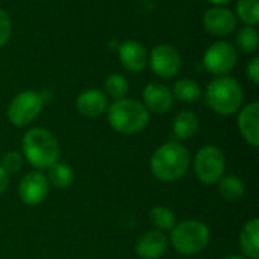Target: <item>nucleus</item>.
<instances>
[{"label":"nucleus","instance_id":"6ab92c4d","mask_svg":"<svg viewBox=\"0 0 259 259\" xmlns=\"http://www.w3.org/2000/svg\"><path fill=\"white\" fill-rule=\"evenodd\" d=\"M47 182L50 187L56 190H67L74 182V171L73 168L65 162H55L52 167L47 168Z\"/></svg>","mask_w":259,"mask_h":259},{"label":"nucleus","instance_id":"7c9ffc66","mask_svg":"<svg viewBox=\"0 0 259 259\" xmlns=\"http://www.w3.org/2000/svg\"><path fill=\"white\" fill-rule=\"evenodd\" d=\"M225 259H247L246 256H243V255H229V256H226Z\"/></svg>","mask_w":259,"mask_h":259},{"label":"nucleus","instance_id":"aec40b11","mask_svg":"<svg viewBox=\"0 0 259 259\" xmlns=\"http://www.w3.org/2000/svg\"><path fill=\"white\" fill-rule=\"evenodd\" d=\"M171 94L182 103H193L202 97V88L196 80L184 77L175 82Z\"/></svg>","mask_w":259,"mask_h":259},{"label":"nucleus","instance_id":"cd10ccee","mask_svg":"<svg viewBox=\"0 0 259 259\" xmlns=\"http://www.w3.org/2000/svg\"><path fill=\"white\" fill-rule=\"evenodd\" d=\"M246 71H247V77L252 80V83L258 85L259 83V58L258 56H255V58L247 64Z\"/></svg>","mask_w":259,"mask_h":259},{"label":"nucleus","instance_id":"412c9836","mask_svg":"<svg viewBox=\"0 0 259 259\" xmlns=\"http://www.w3.org/2000/svg\"><path fill=\"white\" fill-rule=\"evenodd\" d=\"M219 193L220 196L228 200V202H237L240 200L244 193H246V185L244 182L235 176V175H228V176H223L219 182Z\"/></svg>","mask_w":259,"mask_h":259},{"label":"nucleus","instance_id":"2eb2a0df","mask_svg":"<svg viewBox=\"0 0 259 259\" xmlns=\"http://www.w3.org/2000/svg\"><path fill=\"white\" fill-rule=\"evenodd\" d=\"M238 129L244 141L252 147L259 146V103L252 102L238 111Z\"/></svg>","mask_w":259,"mask_h":259},{"label":"nucleus","instance_id":"9d476101","mask_svg":"<svg viewBox=\"0 0 259 259\" xmlns=\"http://www.w3.org/2000/svg\"><path fill=\"white\" fill-rule=\"evenodd\" d=\"M49 191H50V185L47 182V178L39 170L24 175V178L20 181L18 185V196L21 202L27 206L41 205L47 199Z\"/></svg>","mask_w":259,"mask_h":259},{"label":"nucleus","instance_id":"393cba45","mask_svg":"<svg viewBox=\"0 0 259 259\" xmlns=\"http://www.w3.org/2000/svg\"><path fill=\"white\" fill-rule=\"evenodd\" d=\"M258 30L255 26H244L237 33V47L243 53H253L258 49Z\"/></svg>","mask_w":259,"mask_h":259},{"label":"nucleus","instance_id":"dca6fc26","mask_svg":"<svg viewBox=\"0 0 259 259\" xmlns=\"http://www.w3.org/2000/svg\"><path fill=\"white\" fill-rule=\"evenodd\" d=\"M76 109L80 115L87 118H97L103 115L108 109L106 94L96 88L85 90L76 99Z\"/></svg>","mask_w":259,"mask_h":259},{"label":"nucleus","instance_id":"bb28decb","mask_svg":"<svg viewBox=\"0 0 259 259\" xmlns=\"http://www.w3.org/2000/svg\"><path fill=\"white\" fill-rule=\"evenodd\" d=\"M11 32H12V23H11V18L9 15L0 8V47H3L9 36H11Z\"/></svg>","mask_w":259,"mask_h":259},{"label":"nucleus","instance_id":"f3484780","mask_svg":"<svg viewBox=\"0 0 259 259\" xmlns=\"http://www.w3.org/2000/svg\"><path fill=\"white\" fill-rule=\"evenodd\" d=\"M240 249L247 259H259V220L250 219L240 232Z\"/></svg>","mask_w":259,"mask_h":259},{"label":"nucleus","instance_id":"6e6552de","mask_svg":"<svg viewBox=\"0 0 259 259\" xmlns=\"http://www.w3.org/2000/svg\"><path fill=\"white\" fill-rule=\"evenodd\" d=\"M238 61L237 47L229 41H217L203 53V67L214 76H226Z\"/></svg>","mask_w":259,"mask_h":259},{"label":"nucleus","instance_id":"423d86ee","mask_svg":"<svg viewBox=\"0 0 259 259\" xmlns=\"http://www.w3.org/2000/svg\"><path fill=\"white\" fill-rule=\"evenodd\" d=\"M191 162L196 178L205 185H214L225 176L226 156L219 146L206 144L200 147Z\"/></svg>","mask_w":259,"mask_h":259},{"label":"nucleus","instance_id":"a211bd4d","mask_svg":"<svg viewBox=\"0 0 259 259\" xmlns=\"http://www.w3.org/2000/svg\"><path fill=\"white\" fill-rule=\"evenodd\" d=\"M199 117L193 111H181L173 120V134L178 140L185 141L199 132Z\"/></svg>","mask_w":259,"mask_h":259},{"label":"nucleus","instance_id":"9b49d317","mask_svg":"<svg viewBox=\"0 0 259 259\" xmlns=\"http://www.w3.org/2000/svg\"><path fill=\"white\" fill-rule=\"evenodd\" d=\"M203 26L208 33L217 38H225L231 35L237 27V17L234 11L226 6L209 8L203 15Z\"/></svg>","mask_w":259,"mask_h":259},{"label":"nucleus","instance_id":"4be33fe9","mask_svg":"<svg viewBox=\"0 0 259 259\" xmlns=\"http://www.w3.org/2000/svg\"><path fill=\"white\" fill-rule=\"evenodd\" d=\"M150 220H152L153 226L161 232L171 231L176 225V215L173 214V211L162 205L153 206L150 209Z\"/></svg>","mask_w":259,"mask_h":259},{"label":"nucleus","instance_id":"f03ea898","mask_svg":"<svg viewBox=\"0 0 259 259\" xmlns=\"http://www.w3.org/2000/svg\"><path fill=\"white\" fill-rule=\"evenodd\" d=\"M23 158L36 170H47L58 162L61 149L56 137L44 127H32L23 135Z\"/></svg>","mask_w":259,"mask_h":259},{"label":"nucleus","instance_id":"c85d7f7f","mask_svg":"<svg viewBox=\"0 0 259 259\" xmlns=\"http://www.w3.org/2000/svg\"><path fill=\"white\" fill-rule=\"evenodd\" d=\"M8 185H9V175H8V173L5 171V168L0 165V196L6 191Z\"/></svg>","mask_w":259,"mask_h":259},{"label":"nucleus","instance_id":"20e7f679","mask_svg":"<svg viewBox=\"0 0 259 259\" xmlns=\"http://www.w3.org/2000/svg\"><path fill=\"white\" fill-rule=\"evenodd\" d=\"M109 126L124 135H134L144 131L149 124L150 114L146 106L135 99H120L108 105L106 109Z\"/></svg>","mask_w":259,"mask_h":259},{"label":"nucleus","instance_id":"5701e85b","mask_svg":"<svg viewBox=\"0 0 259 259\" xmlns=\"http://www.w3.org/2000/svg\"><path fill=\"white\" fill-rule=\"evenodd\" d=\"M105 91L109 97H112L114 100H120L124 99L129 93V82L127 79L120 74V73H114L109 74L105 80Z\"/></svg>","mask_w":259,"mask_h":259},{"label":"nucleus","instance_id":"b1692460","mask_svg":"<svg viewBox=\"0 0 259 259\" xmlns=\"http://www.w3.org/2000/svg\"><path fill=\"white\" fill-rule=\"evenodd\" d=\"M246 26H255L259 21V0H238L237 15Z\"/></svg>","mask_w":259,"mask_h":259},{"label":"nucleus","instance_id":"1a4fd4ad","mask_svg":"<svg viewBox=\"0 0 259 259\" xmlns=\"http://www.w3.org/2000/svg\"><path fill=\"white\" fill-rule=\"evenodd\" d=\"M147 64H150L152 71L162 79L175 77L182 68L181 53L171 44L155 46L150 52Z\"/></svg>","mask_w":259,"mask_h":259},{"label":"nucleus","instance_id":"4468645a","mask_svg":"<svg viewBox=\"0 0 259 259\" xmlns=\"http://www.w3.org/2000/svg\"><path fill=\"white\" fill-rule=\"evenodd\" d=\"M118 58L121 65L131 73H141L149 62V53L146 47L135 39H127L120 44Z\"/></svg>","mask_w":259,"mask_h":259},{"label":"nucleus","instance_id":"ddd939ff","mask_svg":"<svg viewBox=\"0 0 259 259\" xmlns=\"http://www.w3.org/2000/svg\"><path fill=\"white\" fill-rule=\"evenodd\" d=\"M168 247H170L168 237L164 232L153 229L144 232L138 238L135 244V252L141 259H159L167 253Z\"/></svg>","mask_w":259,"mask_h":259},{"label":"nucleus","instance_id":"7ed1b4c3","mask_svg":"<svg viewBox=\"0 0 259 259\" xmlns=\"http://www.w3.org/2000/svg\"><path fill=\"white\" fill-rule=\"evenodd\" d=\"M205 102L219 115H234L243 108V87L231 76H217L205 90Z\"/></svg>","mask_w":259,"mask_h":259},{"label":"nucleus","instance_id":"a878e982","mask_svg":"<svg viewBox=\"0 0 259 259\" xmlns=\"http://www.w3.org/2000/svg\"><path fill=\"white\" fill-rule=\"evenodd\" d=\"M23 164H24V158L20 152L17 150H9L6 152L3 156H2V161H0V165L5 168V171L8 175H14L17 171H20L23 168Z\"/></svg>","mask_w":259,"mask_h":259},{"label":"nucleus","instance_id":"0eeeda50","mask_svg":"<svg viewBox=\"0 0 259 259\" xmlns=\"http://www.w3.org/2000/svg\"><path fill=\"white\" fill-rule=\"evenodd\" d=\"M44 99L41 93L33 90H26L18 93L8 106V120L17 127L29 126L44 109Z\"/></svg>","mask_w":259,"mask_h":259},{"label":"nucleus","instance_id":"f257e3e1","mask_svg":"<svg viewBox=\"0 0 259 259\" xmlns=\"http://www.w3.org/2000/svg\"><path fill=\"white\" fill-rule=\"evenodd\" d=\"M149 165L156 179L162 182H175L187 175L191 165V156L182 143L168 141L153 152Z\"/></svg>","mask_w":259,"mask_h":259},{"label":"nucleus","instance_id":"39448f33","mask_svg":"<svg viewBox=\"0 0 259 259\" xmlns=\"http://www.w3.org/2000/svg\"><path fill=\"white\" fill-rule=\"evenodd\" d=\"M168 241L178 253L193 256L208 247L211 232L209 228L200 220H184L176 223L170 231Z\"/></svg>","mask_w":259,"mask_h":259},{"label":"nucleus","instance_id":"c756f323","mask_svg":"<svg viewBox=\"0 0 259 259\" xmlns=\"http://www.w3.org/2000/svg\"><path fill=\"white\" fill-rule=\"evenodd\" d=\"M208 2L214 3L215 6H225L226 3H229V2H232V0H208Z\"/></svg>","mask_w":259,"mask_h":259},{"label":"nucleus","instance_id":"f8f14e48","mask_svg":"<svg viewBox=\"0 0 259 259\" xmlns=\"http://www.w3.org/2000/svg\"><path fill=\"white\" fill-rule=\"evenodd\" d=\"M175 97L171 90L159 82H150L143 90V105L149 112L153 114H167L171 111Z\"/></svg>","mask_w":259,"mask_h":259}]
</instances>
